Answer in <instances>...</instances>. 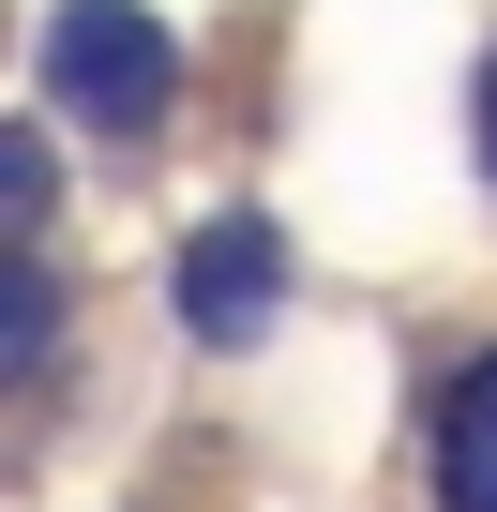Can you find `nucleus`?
I'll return each mask as SVG.
<instances>
[{
    "mask_svg": "<svg viewBox=\"0 0 497 512\" xmlns=\"http://www.w3.org/2000/svg\"><path fill=\"white\" fill-rule=\"evenodd\" d=\"M437 512H497V362L437 392Z\"/></svg>",
    "mask_w": 497,
    "mask_h": 512,
    "instance_id": "nucleus-3",
    "label": "nucleus"
},
{
    "mask_svg": "<svg viewBox=\"0 0 497 512\" xmlns=\"http://www.w3.org/2000/svg\"><path fill=\"white\" fill-rule=\"evenodd\" d=\"M46 91L76 121H106V136H151L166 91H181V46L151 16H121V0H61V16H46Z\"/></svg>",
    "mask_w": 497,
    "mask_h": 512,
    "instance_id": "nucleus-1",
    "label": "nucleus"
},
{
    "mask_svg": "<svg viewBox=\"0 0 497 512\" xmlns=\"http://www.w3.org/2000/svg\"><path fill=\"white\" fill-rule=\"evenodd\" d=\"M272 287H287V241H272L257 211H226V226H196V241H181V317H196L211 347L257 332V317H272Z\"/></svg>",
    "mask_w": 497,
    "mask_h": 512,
    "instance_id": "nucleus-2",
    "label": "nucleus"
},
{
    "mask_svg": "<svg viewBox=\"0 0 497 512\" xmlns=\"http://www.w3.org/2000/svg\"><path fill=\"white\" fill-rule=\"evenodd\" d=\"M482 166H497V61H482Z\"/></svg>",
    "mask_w": 497,
    "mask_h": 512,
    "instance_id": "nucleus-4",
    "label": "nucleus"
}]
</instances>
